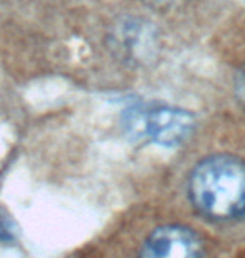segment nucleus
I'll return each mask as SVG.
<instances>
[{
  "label": "nucleus",
  "instance_id": "1",
  "mask_svg": "<svg viewBox=\"0 0 245 258\" xmlns=\"http://www.w3.org/2000/svg\"><path fill=\"white\" fill-rule=\"evenodd\" d=\"M188 198L208 220L245 218V163L230 154H212L191 169Z\"/></svg>",
  "mask_w": 245,
  "mask_h": 258
},
{
  "label": "nucleus",
  "instance_id": "2",
  "mask_svg": "<svg viewBox=\"0 0 245 258\" xmlns=\"http://www.w3.org/2000/svg\"><path fill=\"white\" fill-rule=\"evenodd\" d=\"M128 127L136 136L165 148L180 146L195 127V119L188 111L171 106H156L150 109H131Z\"/></svg>",
  "mask_w": 245,
  "mask_h": 258
},
{
  "label": "nucleus",
  "instance_id": "3",
  "mask_svg": "<svg viewBox=\"0 0 245 258\" xmlns=\"http://www.w3.org/2000/svg\"><path fill=\"white\" fill-rule=\"evenodd\" d=\"M203 253V241L195 230L183 225L155 228L144 240L141 255L146 258H195Z\"/></svg>",
  "mask_w": 245,
  "mask_h": 258
},
{
  "label": "nucleus",
  "instance_id": "4",
  "mask_svg": "<svg viewBox=\"0 0 245 258\" xmlns=\"http://www.w3.org/2000/svg\"><path fill=\"white\" fill-rule=\"evenodd\" d=\"M17 240V225L4 206H0V243H12Z\"/></svg>",
  "mask_w": 245,
  "mask_h": 258
},
{
  "label": "nucleus",
  "instance_id": "5",
  "mask_svg": "<svg viewBox=\"0 0 245 258\" xmlns=\"http://www.w3.org/2000/svg\"><path fill=\"white\" fill-rule=\"evenodd\" d=\"M148 2H151L153 5H160V7H163V5H171V4L178 2V0H148Z\"/></svg>",
  "mask_w": 245,
  "mask_h": 258
}]
</instances>
